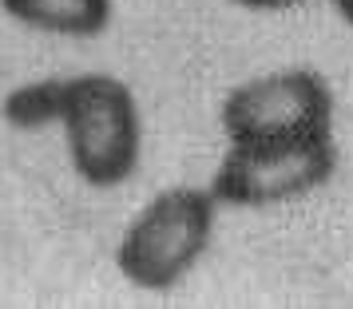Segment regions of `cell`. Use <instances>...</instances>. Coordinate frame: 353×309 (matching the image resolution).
I'll use <instances>...</instances> for the list:
<instances>
[{"label":"cell","instance_id":"cell-1","mask_svg":"<svg viewBox=\"0 0 353 309\" xmlns=\"http://www.w3.org/2000/svg\"><path fill=\"white\" fill-rule=\"evenodd\" d=\"M219 198L210 187H167L128 222L115 242V270L135 290L167 293L210 250L219 226Z\"/></svg>","mask_w":353,"mask_h":309},{"label":"cell","instance_id":"cell-2","mask_svg":"<svg viewBox=\"0 0 353 309\" xmlns=\"http://www.w3.org/2000/svg\"><path fill=\"white\" fill-rule=\"evenodd\" d=\"M64 143L72 171L92 191H112L139 171L143 159V115L123 80L112 72L68 76Z\"/></svg>","mask_w":353,"mask_h":309},{"label":"cell","instance_id":"cell-3","mask_svg":"<svg viewBox=\"0 0 353 309\" xmlns=\"http://www.w3.org/2000/svg\"><path fill=\"white\" fill-rule=\"evenodd\" d=\"M337 175L334 135H302L274 143H230L210 175V191L223 206L270 211L321 191Z\"/></svg>","mask_w":353,"mask_h":309},{"label":"cell","instance_id":"cell-4","mask_svg":"<svg viewBox=\"0 0 353 309\" xmlns=\"http://www.w3.org/2000/svg\"><path fill=\"white\" fill-rule=\"evenodd\" d=\"M337 99L314 67H282L230 87L219 107L226 143H274L302 135H334Z\"/></svg>","mask_w":353,"mask_h":309},{"label":"cell","instance_id":"cell-5","mask_svg":"<svg viewBox=\"0 0 353 309\" xmlns=\"http://www.w3.org/2000/svg\"><path fill=\"white\" fill-rule=\"evenodd\" d=\"M0 8L32 32L68 40H96L115 17V0H0Z\"/></svg>","mask_w":353,"mask_h":309},{"label":"cell","instance_id":"cell-6","mask_svg":"<svg viewBox=\"0 0 353 309\" xmlns=\"http://www.w3.org/2000/svg\"><path fill=\"white\" fill-rule=\"evenodd\" d=\"M68 96V76H44V80L20 83L0 99V119L17 131H44L60 123Z\"/></svg>","mask_w":353,"mask_h":309},{"label":"cell","instance_id":"cell-7","mask_svg":"<svg viewBox=\"0 0 353 309\" xmlns=\"http://www.w3.org/2000/svg\"><path fill=\"white\" fill-rule=\"evenodd\" d=\"M239 8H250V12H286V8H298V4H310V0H230Z\"/></svg>","mask_w":353,"mask_h":309},{"label":"cell","instance_id":"cell-8","mask_svg":"<svg viewBox=\"0 0 353 309\" xmlns=\"http://www.w3.org/2000/svg\"><path fill=\"white\" fill-rule=\"evenodd\" d=\"M330 4H334L337 17H341V20H345V24L353 28V0H330Z\"/></svg>","mask_w":353,"mask_h":309}]
</instances>
